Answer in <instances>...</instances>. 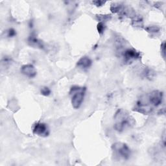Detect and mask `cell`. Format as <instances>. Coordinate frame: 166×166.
<instances>
[{
    "mask_svg": "<svg viewBox=\"0 0 166 166\" xmlns=\"http://www.w3.org/2000/svg\"><path fill=\"white\" fill-rule=\"evenodd\" d=\"M85 87L74 86L71 88L70 94L71 96V104L75 109L79 108L82 104L85 98Z\"/></svg>",
    "mask_w": 166,
    "mask_h": 166,
    "instance_id": "2",
    "label": "cell"
},
{
    "mask_svg": "<svg viewBox=\"0 0 166 166\" xmlns=\"http://www.w3.org/2000/svg\"><path fill=\"white\" fill-rule=\"evenodd\" d=\"M114 128L116 131L120 132L134 127L135 125L134 119L124 109L117 110L114 115Z\"/></svg>",
    "mask_w": 166,
    "mask_h": 166,
    "instance_id": "1",
    "label": "cell"
},
{
    "mask_svg": "<svg viewBox=\"0 0 166 166\" xmlns=\"http://www.w3.org/2000/svg\"><path fill=\"white\" fill-rule=\"evenodd\" d=\"M92 64L91 60L88 57H81L77 62V66L82 69V70H86L89 68Z\"/></svg>",
    "mask_w": 166,
    "mask_h": 166,
    "instance_id": "7",
    "label": "cell"
},
{
    "mask_svg": "<svg viewBox=\"0 0 166 166\" xmlns=\"http://www.w3.org/2000/svg\"><path fill=\"white\" fill-rule=\"evenodd\" d=\"M20 71L22 74L29 78L34 77L37 73L36 68L32 64H25L22 66Z\"/></svg>",
    "mask_w": 166,
    "mask_h": 166,
    "instance_id": "6",
    "label": "cell"
},
{
    "mask_svg": "<svg viewBox=\"0 0 166 166\" xmlns=\"http://www.w3.org/2000/svg\"><path fill=\"white\" fill-rule=\"evenodd\" d=\"M40 93L42 95H43L44 96H49L51 94V90L48 87L44 86V87H42L41 88Z\"/></svg>",
    "mask_w": 166,
    "mask_h": 166,
    "instance_id": "12",
    "label": "cell"
},
{
    "mask_svg": "<svg viewBox=\"0 0 166 166\" xmlns=\"http://www.w3.org/2000/svg\"><path fill=\"white\" fill-rule=\"evenodd\" d=\"M114 155L119 160H128L131 155V150L128 146L124 143L116 142L112 146Z\"/></svg>",
    "mask_w": 166,
    "mask_h": 166,
    "instance_id": "3",
    "label": "cell"
},
{
    "mask_svg": "<svg viewBox=\"0 0 166 166\" xmlns=\"http://www.w3.org/2000/svg\"><path fill=\"white\" fill-rule=\"evenodd\" d=\"M165 42H163L161 45V52L163 58H165Z\"/></svg>",
    "mask_w": 166,
    "mask_h": 166,
    "instance_id": "15",
    "label": "cell"
},
{
    "mask_svg": "<svg viewBox=\"0 0 166 166\" xmlns=\"http://www.w3.org/2000/svg\"><path fill=\"white\" fill-rule=\"evenodd\" d=\"M97 18L99 22H103L104 23L105 22L108 21L112 18V15L111 14H106V15H97Z\"/></svg>",
    "mask_w": 166,
    "mask_h": 166,
    "instance_id": "10",
    "label": "cell"
},
{
    "mask_svg": "<svg viewBox=\"0 0 166 166\" xmlns=\"http://www.w3.org/2000/svg\"><path fill=\"white\" fill-rule=\"evenodd\" d=\"M106 2H104V1H94L93 2V3L96 5L97 7H101L103 6L105 4Z\"/></svg>",
    "mask_w": 166,
    "mask_h": 166,
    "instance_id": "14",
    "label": "cell"
},
{
    "mask_svg": "<svg viewBox=\"0 0 166 166\" xmlns=\"http://www.w3.org/2000/svg\"><path fill=\"white\" fill-rule=\"evenodd\" d=\"M28 42L31 45L35 46V47H39L40 48H43V44L40 40H39L36 37V36L31 34L30 37L28 39Z\"/></svg>",
    "mask_w": 166,
    "mask_h": 166,
    "instance_id": "8",
    "label": "cell"
},
{
    "mask_svg": "<svg viewBox=\"0 0 166 166\" xmlns=\"http://www.w3.org/2000/svg\"><path fill=\"white\" fill-rule=\"evenodd\" d=\"M145 30H146L148 33H158L160 31V28L156 25H150L146 27L145 28Z\"/></svg>",
    "mask_w": 166,
    "mask_h": 166,
    "instance_id": "9",
    "label": "cell"
},
{
    "mask_svg": "<svg viewBox=\"0 0 166 166\" xmlns=\"http://www.w3.org/2000/svg\"><path fill=\"white\" fill-rule=\"evenodd\" d=\"M16 34V32L14 29H9L7 31V36L8 37H13Z\"/></svg>",
    "mask_w": 166,
    "mask_h": 166,
    "instance_id": "13",
    "label": "cell"
},
{
    "mask_svg": "<svg viewBox=\"0 0 166 166\" xmlns=\"http://www.w3.org/2000/svg\"><path fill=\"white\" fill-rule=\"evenodd\" d=\"M33 132L34 134L42 137H47L49 134V129L47 124L44 123H36L33 127Z\"/></svg>",
    "mask_w": 166,
    "mask_h": 166,
    "instance_id": "5",
    "label": "cell"
},
{
    "mask_svg": "<svg viewBox=\"0 0 166 166\" xmlns=\"http://www.w3.org/2000/svg\"><path fill=\"white\" fill-rule=\"evenodd\" d=\"M125 62L131 63L133 60H137L141 57L140 52L136 51L134 48H128L122 52Z\"/></svg>",
    "mask_w": 166,
    "mask_h": 166,
    "instance_id": "4",
    "label": "cell"
},
{
    "mask_svg": "<svg viewBox=\"0 0 166 166\" xmlns=\"http://www.w3.org/2000/svg\"><path fill=\"white\" fill-rule=\"evenodd\" d=\"M105 29H106V26H105V23H103V22H99L98 23V24L97 25V29L99 34H102L105 32Z\"/></svg>",
    "mask_w": 166,
    "mask_h": 166,
    "instance_id": "11",
    "label": "cell"
}]
</instances>
